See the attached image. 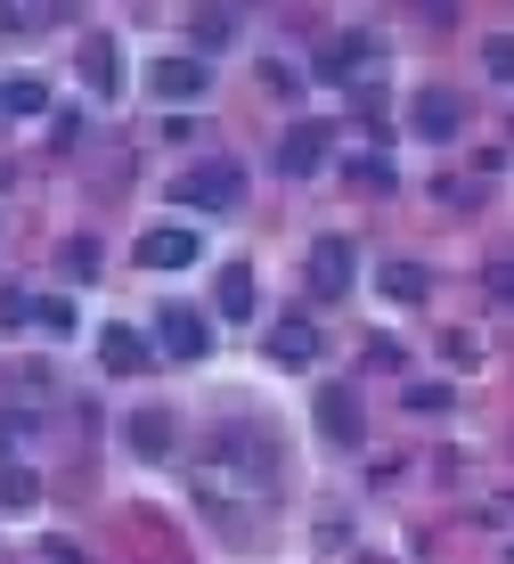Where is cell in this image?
<instances>
[{
	"label": "cell",
	"instance_id": "cell-21",
	"mask_svg": "<svg viewBox=\"0 0 514 564\" xmlns=\"http://www.w3.org/2000/svg\"><path fill=\"white\" fill-rule=\"evenodd\" d=\"M0 327H25V295L17 286H0Z\"/></svg>",
	"mask_w": 514,
	"mask_h": 564
},
{
	"label": "cell",
	"instance_id": "cell-14",
	"mask_svg": "<svg viewBox=\"0 0 514 564\" xmlns=\"http://www.w3.org/2000/svg\"><path fill=\"white\" fill-rule=\"evenodd\" d=\"M237 42V9H196V50H229Z\"/></svg>",
	"mask_w": 514,
	"mask_h": 564
},
{
	"label": "cell",
	"instance_id": "cell-5",
	"mask_svg": "<svg viewBox=\"0 0 514 564\" xmlns=\"http://www.w3.org/2000/svg\"><path fill=\"white\" fill-rule=\"evenodd\" d=\"M327 148H335V123H294L278 155H286V172H319V164H327Z\"/></svg>",
	"mask_w": 514,
	"mask_h": 564
},
{
	"label": "cell",
	"instance_id": "cell-18",
	"mask_svg": "<svg viewBox=\"0 0 514 564\" xmlns=\"http://www.w3.org/2000/svg\"><path fill=\"white\" fill-rule=\"evenodd\" d=\"M221 311L229 319H253V270H221Z\"/></svg>",
	"mask_w": 514,
	"mask_h": 564
},
{
	"label": "cell",
	"instance_id": "cell-19",
	"mask_svg": "<svg viewBox=\"0 0 514 564\" xmlns=\"http://www.w3.org/2000/svg\"><path fill=\"white\" fill-rule=\"evenodd\" d=\"M408 410H417V417L425 410H449V384H408Z\"/></svg>",
	"mask_w": 514,
	"mask_h": 564
},
{
	"label": "cell",
	"instance_id": "cell-11",
	"mask_svg": "<svg viewBox=\"0 0 514 564\" xmlns=\"http://www.w3.org/2000/svg\"><path fill=\"white\" fill-rule=\"evenodd\" d=\"M172 442H181V434H172V410H140V417H131V451H140V458H172Z\"/></svg>",
	"mask_w": 514,
	"mask_h": 564
},
{
	"label": "cell",
	"instance_id": "cell-16",
	"mask_svg": "<svg viewBox=\"0 0 514 564\" xmlns=\"http://www.w3.org/2000/svg\"><path fill=\"white\" fill-rule=\"evenodd\" d=\"M0 107H9V115H42V107H50V90L33 83V74H17V83H0Z\"/></svg>",
	"mask_w": 514,
	"mask_h": 564
},
{
	"label": "cell",
	"instance_id": "cell-10",
	"mask_svg": "<svg viewBox=\"0 0 514 564\" xmlns=\"http://www.w3.org/2000/svg\"><path fill=\"white\" fill-rule=\"evenodd\" d=\"M270 360H286V368L319 360V327H310V319H278V327H270Z\"/></svg>",
	"mask_w": 514,
	"mask_h": 564
},
{
	"label": "cell",
	"instance_id": "cell-6",
	"mask_svg": "<svg viewBox=\"0 0 514 564\" xmlns=\"http://www.w3.org/2000/svg\"><path fill=\"white\" fill-rule=\"evenodd\" d=\"M140 262H147V270H188V262H196V229H147V238H140Z\"/></svg>",
	"mask_w": 514,
	"mask_h": 564
},
{
	"label": "cell",
	"instance_id": "cell-4",
	"mask_svg": "<svg viewBox=\"0 0 514 564\" xmlns=\"http://www.w3.org/2000/svg\"><path fill=\"white\" fill-rule=\"evenodd\" d=\"M319 434L360 442V393H351V384H319Z\"/></svg>",
	"mask_w": 514,
	"mask_h": 564
},
{
	"label": "cell",
	"instance_id": "cell-3",
	"mask_svg": "<svg viewBox=\"0 0 514 564\" xmlns=\"http://www.w3.org/2000/svg\"><path fill=\"white\" fill-rule=\"evenodd\" d=\"M310 295H351V246L343 238L310 246Z\"/></svg>",
	"mask_w": 514,
	"mask_h": 564
},
{
	"label": "cell",
	"instance_id": "cell-1",
	"mask_svg": "<svg viewBox=\"0 0 514 564\" xmlns=\"http://www.w3.org/2000/svg\"><path fill=\"white\" fill-rule=\"evenodd\" d=\"M172 197H181V205H205V213H229L237 197H245V172H237V164H196V172L172 181Z\"/></svg>",
	"mask_w": 514,
	"mask_h": 564
},
{
	"label": "cell",
	"instance_id": "cell-15",
	"mask_svg": "<svg viewBox=\"0 0 514 564\" xmlns=\"http://www.w3.org/2000/svg\"><path fill=\"white\" fill-rule=\"evenodd\" d=\"M114 74H123V66H114V42H90V50H83V83L98 90V99H107V90H114Z\"/></svg>",
	"mask_w": 514,
	"mask_h": 564
},
{
	"label": "cell",
	"instance_id": "cell-20",
	"mask_svg": "<svg viewBox=\"0 0 514 564\" xmlns=\"http://www.w3.org/2000/svg\"><path fill=\"white\" fill-rule=\"evenodd\" d=\"M66 270H74V279H90V270H98V246L74 238V246H66Z\"/></svg>",
	"mask_w": 514,
	"mask_h": 564
},
{
	"label": "cell",
	"instance_id": "cell-12",
	"mask_svg": "<svg viewBox=\"0 0 514 564\" xmlns=\"http://www.w3.org/2000/svg\"><path fill=\"white\" fill-rule=\"evenodd\" d=\"M375 286H384L392 303H425V262H408V254H392L384 270H375Z\"/></svg>",
	"mask_w": 514,
	"mask_h": 564
},
{
	"label": "cell",
	"instance_id": "cell-22",
	"mask_svg": "<svg viewBox=\"0 0 514 564\" xmlns=\"http://www.w3.org/2000/svg\"><path fill=\"white\" fill-rule=\"evenodd\" d=\"M490 295H506V303H514V262H490Z\"/></svg>",
	"mask_w": 514,
	"mask_h": 564
},
{
	"label": "cell",
	"instance_id": "cell-7",
	"mask_svg": "<svg viewBox=\"0 0 514 564\" xmlns=\"http://www.w3.org/2000/svg\"><path fill=\"white\" fill-rule=\"evenodd\" d=\"M155 344H164L172 360H205V319H196V311H164V327H155Z\"/></svg>",
	"mask_w": 514,
	"mask_h": 564
},
{
	"label": "cell",
	"instance_id": "cell-17",
	"mask_svg": "<svg viewBox=\"0 0 514 564\" xmlns=\"http://www.w3.org/2000/svg\"><path fill=\"white\" fill-rule=\"evenodd\" d=\"M33 499H42L33 466H0V508H33Z\"/></svg>",
	"mask_w": 514,
	"mask_h": 564
},
{
	"label": "cell",
	"instance_id": "cell-13",
	"mask_svg": "<svg viewBox=\"0 0 514 564\" xmlns=\"http://www.w3.org/2000/svg\"><path fill=\"white\" fill-rule=\"evenodd\" d=\"M360 66H368V42H360V33H343V42H335V50L319 57V74H327V83H351Z\"/></svg>",
	"mask_w": 514,
	"mask_h": 564
},
{
	"label": "cell",
	"instance_id": "cell-8",
	"mask_svg": "<svg viewBox=\"0 0 514 564\" xmlns=\"http://www.w3.org/2000/svg\"><path fill=\"white\" fill-rule=\"evenodd\" d=\"M98 360H107L114 377H140L147 368V336L140 327H107V336H98Z\"/></svg>",
	"mask_w": 514,
	"mask_h": 564
},
{
	"label": "cell",
	"instance_id": "cell-2",
	"mask_svg": "<svg viewBox=\"0 0 514 564\" xmlns=\"http://www.w3.org/2000/svg\"><path fill=\"white\" fill-rule=\"evenodd\" d=\"M205 83H212L205 57H155V66H147V90H155V99H205Z\"/></svg>",
	"mask_w": 514,
	"mask_h": 564
},
{
	"label": "cell",
	"instance_id": "cell-9",
	"mask_svg": "<svg viewBox=\"0 0 514 564\" xmlns=\"http://www.w3.org/2000/svg\"><path fill=\"white\" fill-rule=\"evenodd\" d=\"M408 123L425 131V140H458V123H466V107L449 99V90H425L417 99V115H408Z\"/></svg>",
	"mask_w": 514,
	"mask_h": 564
}]
</instances>
